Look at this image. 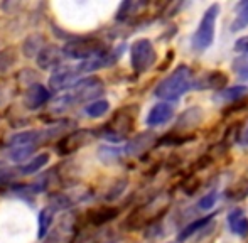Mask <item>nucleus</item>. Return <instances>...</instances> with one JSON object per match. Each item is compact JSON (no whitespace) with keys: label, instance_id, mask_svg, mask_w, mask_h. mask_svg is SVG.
<instances>
[{"label":"nucleus","instance_id":"f257e3e1","mask_svg":"<svg viewBox=\"0 0 248 243\" xmlns=\"http://www.w3.org/2000/svg\"><path fill=\"white\" fill-rule=\"evenodd\" d=\"M194 81H196V76L193 75L189 66L181 64L155 86L154 95L164 102H176L184 93L194 90Z\"/></svg>","mask_w":248,"mask_h":243},{"label":"nucleus","instance_id":"f03ea898","mask_svg":"<svg viewBox=\"0 0 248 243\" xmlns=\"http://www.w3.org/2000/svg\"><path fill=\"white\" fill-rule=\"evenodd\" d=\"M103 93V83L98 78H83L71 86L66 93L54 100L56 110H66L76 103H83L100 96Z\"/></svg>","mask_w":248,"mask_h":243},{"label":"nucleus","instance_id":"7ed1b4c3","mask_svg":"<svg viewBox=\"0 0 248 243\" xmlns=\"http://www.w3.org/2000/svg\"><path fill=\"white\" fill-rule=\"evenodd\" d=\"M219 3H211L208 9L204 10L201 17L196 32H194L193 39H191V47L196 53H204L206 49L211 47L215 43V32H216V20L219 15Z\"/></svg>","mask_w":248,"mask_h":243},{"label":"nucleus","instance_id":"20e7f679","mask_svg":"<svg viewBox=\"0 0 248 243\" xmlns=\"http://www.w3.org/2000/svg\"><path fill=\"white\" fill-rule=\"evenodd\" d=\"M66 58H71V60H83L88 61L92 58H96L100 54L107 53V47L105 44L98 39H92V37H86V39H75L69 41L62 47Z\"/></svg>","mask_w":248,"mask_h":243},{"label":"nucleus","instance_id":"39448f33","mask_svg":"<svg viewBox=\"0 0 248 243\" xmlns=\"http://www.w3.org/2000/svg\"><path fill=\"white\" fill-rule=\"evenodd\" d=\"M157 54L149 39H139L130 47V64L135 73H145L155 64Z\"/></svg>","mask_w":248,"mask_h":243},{"label":"nucleus","instance_id":"423d86ee","mask_svg":"<svg viewBox=\"0 0 248 243\" xmlns=\"http://www.w3.org/2000/svg\"><path fill=\"white\" fill-rule=\"evenodd\" d=\"M134 120H135V115L128 108L120 110V112L115 113V117L110 120L103 137L110 138V140H113V142L122 140V138H125L132 132V128H134Z\"/></svg>","mask_w":248,"mask_h":243},{"label":"nucleus","instance_id":"0eeeda50","mask_svg":"<svg viewBox=\"0 0 248 243\" xmlns=\"http://www.w3.org/2000/svg\"><path fill=\"white\" fill-rule=\"evenodd\" d=\"M79 76H81V73H79L78 66H61V68L52 73L49 79V86L52 90H56V91L64 88H71L75 83L79 81Z\"/></svg>","mask_w":248,"mask_h":243},{"label":"nucleus","instance_id":"6e6552de","mask_svg":"<svg viewBox=\"0 0 248 243\" xmlns=\"http://www.w3.org/2000/svg\"><path fill=\"white\" fill-rule=\"evenodd\" d=\"M64 51L62 47L58 46H46L43 51L39 53V56L36 58L37 66L44 71H49V69H59L61 68V62L64 60Z\"/></svg>","mask_w":248,"mask_h":243},{"label":"nucleus","instance_id":"1a4fd4ad","mask_svg":"<svg viewBox=\"0 0 248 243\" xmlns=\"http://www.w3.org/2000/svg\"><path fill=\"white\" fill-rule=\"evenodd\" d=\"M228 78L223 71H206L202 75L196 76L194 90H223Z\"/></svg>","mask_w":248,"mask_h":243},{"label":"nucleus","instance_id":"9d476101","mask_svg":"<svg viewBox=\"0 0 248 243\" xmlns=\"http://www.w3.org/2000/svg\"><path fill=\"white\" fill-rule=\"evenodd\" d=\"M228 227L232 233H235L240 238H248V218L242 208H235L226 216Z\"/></svg>","mask_w":248,"mask_h":243},{"label":"nucleus","instance_id":"9b49d317","mask_svg":"<svg viewBox=\"0 0 248 243\" xmlns=\"http://www.w3.org/2000/svg\"><path fill=\"white\" fill-rule=\"evenodd\" d=\"M88 130H78L73 132V134L62 137V140L58 144V152L59 154H71V152L78 151L81 145L86 144L88 140Z\"/></svg>","mask_w":248,"mask_h":243},{"label":"nucleus","instance_id":"f8f14e48","mask_svg":"<svg viewBox=\"0 0 248 243\" xmlns=\"http://www.w3.org/2000/svg\"><path fill=\"white\" fill-rule=\"evenodd\" d=\"M174 117V106L169 103L162 102L157 103L150 108L149 115H147V125L149 127H159V125L167 123L170 119Z\"/></svg>","mask_w":248,"mask_h":243},{"label":"nucleus","instance_id":"ddd939ff","mask_svg":"<svg viewBox=\"0 0 248 243\" xmlns=\"http://www.w3.org/2000/svg\"><path fill=\"white\" fill-rule=\"evenodd\" d=\"M247 95H248V86L235 85V86H232V88L219 90L213 100H215L216 103H230V105H235V103L242 102Z\"/></svg>","mask_w":248,"mask_h":243},{"label":"nucleus","instance_id":"4468645a","mask_svg":"<svg viewBox=\"0 0 248 243\" xmlns=\"http://www.w3.org/2000/svg\"><path fill=\"white\" fill-rule=\"evenodd\" d=\"M154 134H140L137 135L135 138H132L125 147H122V154H128V155H140L144 151H147L150 145L154 144Z\"/></svg>","mask_w":248,"mask_h":243},{"label":"nucleus","instance_id":"2eb2a0df","mask_svg":"<svg viewBox=\"0 0 248 243\" xmlns=\"http://www.w3.org/2000/svg\"><path fill=\"white\" fill-rule=\"evenodd\" d=\"M51 98V93L44 88L43 85H34L29 88V91L26 93V105L31 110H36L39 106H43L47 100Z\"/></svg>","mask_w":248,"mask_h":243},{"label":"nucleus","instance_id":"dca6fc26","mask_svg":"<svg viewBox=\"0 0 248 243\" xmlns=\"http://www.w3.org/2000/svg\"><path fill=\"white\" fill-rule=\"evenodd\" d=\"M213 216H215V214H208V216L198 218V220H194L193 223H189L186 228H183V230L179 231V235H177V242H184V240H187V238L193 237L194 233H198V231L206 230V227L213 221Z\"/></svg>","mask_w":248,"mask_h":243},{"label":"nucleus","instance_id":"f3484780","mask_svg":"<svg viewBox=\"0 0 248 243\" xmlns=\"http://www.w3.org/2000/svg\"><path fill=\"white\" fill-rule=\"evenodd\" d=\"M43 44H44V37L41 36V34H32V36H29L24 41V44H22L24 54H26L27 58H37L41 51L44 49Z\"/></svg>","mask_w":248,"mask_h":243},{"label":"nucleus","instance_id":"a211bd4d","mask_svg":"<svg viewBox=\"0 0 248 243\" xmlns=\"http://www.w3.org/2000/svg\"><path fill=\"white\" fill-rule=\"evenodd\" d=\"M202 119V112L199 110V106H191V108H187L186 112L183 113V115L179 117V123H177V130L179 128H191L194 127V125H198L199 122Z\"/></svg>","mask_w":248,"mask_h":243},{"label":"nucleus","instance_id":"6ab92c4d","mask_svg":"<svg viewBox=\"0 0 248 243\" xmlns=\"http://www.w3.org/2000/svg\"><path fill=\"white\" fill-rule=\"evenodd\" d=\"M118 216V210L111 206H105V208H98V210L92 211L90 213V220H92L93 225H103L108 223V221L115 220Z\"/></svg>","mask_w":248,"mask_h":243},{"label":"nucleus","instance_id":"aec40b11","mask_svg":"<svg viewBox=\"0 0 248 243\" xmlns=\"http://www.w3.org/2000/svg\"><path fill=\"white\" fill-rule=\"evenodd\" d=\"M236 17L232 22V30L233 32H238V30L245 29L248 26V0H243L236 5Z\"/></svg>","mask_w":248,"mask_h":243},{"label":"nucleus","instance_id":"412c9836","mask_svg":"<svg viewBox=\"0 0 248 243\" xmlns=\"http://www.w3.org/2000/svg\"><path fill=\"white\" fill-rule=\"evenodd\" d=\"M47 161H49V155L39 154L37 157L31 159L26 166H22V167H20V172H22V174H34V172H37L39 169H43L44 166L47 164Z\"/></svg>","mask_w":248,"mask_h":243},{"label":"nucleus","instance_id":"4be33fe9","mask_svg":"<svg viewBox=\"0 0 248 243\" xmlns=\"http://www.w3.org/2000/svg\"><path fill=\"white\" fill-rule=\"evenodd\" d=\"M232 69L240 79L248 81V54H240L232 62Z\"/></svg>","mask_w":248,"mask_h":243},{"label":"nucleus","instance_id":"5701e85b","mask_svg":"<svg viewBox=\"0 0 248 243\" xmlns=\"http://www.w3.org/2000/svg\"><path fill=\"white\" fill-rule=\"evenodd\" d=\"M17 61V54L14 47H7L0 53V75H5Z\"/></svg>","mask_w":248,"mask_h":243},{"label":"nucleus","instance_id":"b1692460","mask_svg":"<svg viewBox=\"0 0 248 243\" xmlns=\"http://www.w3.org/2000/svg\"><path fill=\"white\" fill-rule=\"evenodd\" d=\"M108 108H110V103L107 102V100H96V102L90 103L88 106L85 108L86 115L92 117V119H100V117H103L105 113L108 112Z\"/></svg>","mask_w":248,"mask_h":243},{"label":"nucleus","instance_id":"393cba45","mask_svg":"<svg viewBox=\"0 0 248 243\" xmlns=\"http://www.w3.org/2000/svg\"><path fill=\"white\" fill-rule=\"evenodd\" d=\"M34 152V145H22V147H12L9 152V157L14 162H26Z\"/></svg>","mask_w":248,"mask_h":243},{"label":"nucleus","instance_id":"a878e982","mask_svg":"<svg viewBox=\"0 0 248 243\" xmlns=\"http://www.w3.org/2000/svg\"><path fill=\"white\" fill-rule=\"evenodd\" d=\"M39 238H43L44 235L47 233V230H49L51 223H52V211L51 208H44V210H41L39 213Z\"/></svg>","mask_w":248,"mask_h":243},{"label":"nucleus","instance_id":"bb28decb","mask_svg":"<svg viewBox=\"0 0 248 243\" xmlns=\"http://www.w3.org/2000/svg\"><path fill=\"white\" fill-rule=\"evenodd\" d=\"M218 201V191H209L206 196H202L201 199H199V203H198V208L199 210H211L213 206H215V203Z\"/></svg>","mask_w":248,"mask_h":243},{"label":"nucleus","instance_id":"cd10ccee","mask_svg":"<svg viewBox=\"0 0 248 243\" xmlns=\"http://www.w3.org/2000/svg\"><path fill=\"white\" fill-rule=\"evenodd\" d=\"M235 51H236V53H242V54H248V36L236 41V43H235Z\"/></svg>","mask_w":248,"mask_h":243},{"label":"nucleus","instance_id":"c85d7f7f","mask_svg":"<svg viewBox=\"0 0 248 243\" xmlns=\"http://www.w3.org/2000/svg\"><path fill=\"white\" fill-rule=\"evenodd\" d=\"M238 142H240V145H243V147H248V123L245 125V128L240 132Z\"/></svg>","mask_w":248,"mask_h":243},{"label":"nucleus","instance_id":"c756f323","mask_svg":"<svg viewBox=\"0 0 248 243\" xmlns=\"http://www.w3.org/2000/svg\"><path fill=\"white\" fill-rule=\"evenodd\" d=\"M10 176H12V171H10L5 164H2V162H0V181H3V179H9Z\"/></svg>","mask_w":248,"mask_h":243}]
</instances>
